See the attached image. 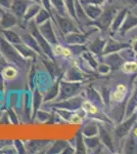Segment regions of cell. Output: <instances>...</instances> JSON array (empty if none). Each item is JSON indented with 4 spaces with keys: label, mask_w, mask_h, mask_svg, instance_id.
<instances>
[{
    "label": "cell",
    "mask_w": 137,
    "mask_h": 154,
    "mask_svg": "<svg viewBox=\"0 0 137 154\" xmlns=\"http://www.w3.org/2000/svg\"><path fill=\"white\" fill-rule=\"evenodd\" d=\"M31 33L36 40L38 41L39 45L42 49V51L44 53L46 57H48L49 59L54 60V54H53V49H52V45L49 43L48 41L46 40L43 37V35L40 33V31L38 30V26L36 25L35 22H32V28H31Z\"/></svg>",
    "instance_id": "5"
},
{
    "label": "cell",
    "mask_w": 137,
    "mask_h": 154,
    "mask_svg": "<svg viewBox=\"0 0 137 154\" xmlns=\"http://www.w3.org/2000/svg\"><path fill=\"white\" fill-rule=\"evenodd\" d=\"M75 152H76V151H75V149L72 148L71 146H69V145L67 146V147L64 148V151H63V153H64V154H66V153H75Z\"/></svg>",
    "instance_id": "46"
},
{
    "label": "cell",
    "mask_w": 137,
    "mask_h": 154,
    "mask_svg": "<svg viewBox=\"0 0 137 154\" xmlns=\"http://www.w3.org/2000/svg\"><path fill=\"white\" fill-rule=\"evenodd\" d=\"M122 71L125 73H136L137 72V62L135 61H127L123 63L121 67Z\"/></svg>",
    "instance_id": "34"
},
{
    "label": "cell",
    "mask_w": 137,
    "mask_h": 154,
    "mask_svg": "<svg viewBox=\"0 0 137 154\" xmlns=\"http://www.w3.org/2000/svg\"><path fill=\"white\" fill-rule=\"evenodd\" d=\"M127 14H128V7H123V8L119 9L113 20L111 28H109V33H111V35H113V34L118 32V30L120 29L121 25L123 24L124 20L126 18Z\"/></svg>",
    "instance_id": "14"
},
{
    "label": "cell",
    "mask_w": 137,
    "mask_h": 154,
    "mask_svg": "<svg viewBox=\"0 0 137 154\" xmlns=\"http://www.w3.org/2000/svg\"><path fill=\"white\" fill-rule=\"evenodd\" d=\"M14 146H16V150H17V152L19 153H25L26 152V148L24 147V145H23V143L21 142V141H19V140H16L14 141Z\"/></svg>",
    "instance_id": "41"
},
{
    "label": "cell",
    "mask_w": 137,
    "mask_h": 154,
    "mask_svg": "<svg viewBox=\"0 0 137 154\" xmlns=\"http://www.w3.org/2000/svg\"><path fill=\"white\" fill-rule=\"evenodd\" d=\"M132 135H133L134 137H137V128H135L133 130V131H132Z\"/></svg>",
    "instance_id": "48"
},
{
    "label": "cell",
    "mask_w": 137,
    "mask_h": 154,
    "mask_svg": "<svg viewBox=\"0 0 137 154\" xmlns=\"http://www.w3.org/2000/svg\"><path fill=\"white\" fill-rule=\"evenodd\" d=\"M3 9H2V7L0 6V18H1V16H2V14H3Z\"/></svg>",
    "instance_id": "49"
},
{
    "label": "cell",
    "mask_w": 137,
    "mask_h": 154,
    "mask_svg": "<svg viewBox=\"0 0 137 154\" xmlns=\"http://www.w3.org/2000/svg\"><path fill=\"white\" fill-rule=\"evenodd\" d=\"M50 3L57 14H61V16H66V14H68L66 4H64V0H50Z\"/></svg>",
    "instance_id": "30"
},
{
    "label": "cell",
    "mask_w": 137,
    "mask_h": 154,
    "mask_svg": "<svg viewBox=\"0 0 137 154\" xmlns=\"http://www.w3.org/2000/svg\"><path fill=\"white\" fill-rule=\"evenodd\" d=\"M99 125H97L96 122H89L88 125H84L81 130V133L83 134L84 137H92L96 136L98 134Z\"/></svg>",
    "instance_id": "25"
},
{
    "label": "cell",
    "mask_w": 137,
    "mask_h": 154,
    "mask_svg": "<svg viewBox=\"0 0 137 154\" xmlns=\"http://www.w3.org/2000/svg\"><path fill=\"white\" fill-rule=\"evenodd\" d=\"M19 71H17L16 67L14 66H8L4 67V69L1 71V76L3 77V79L5 80H13L17 77Z\"/></svg>",
    "instance_id": "24"
},
{
    "label": "cell",
    "mask_w": 137,
    "mask_h": 154,
    "mask_svg": "<svg viewBox=\"0 0 137 154\" xmlns=\"http://www.w3.org/2000/svg\"><path fill=\"white\" fill-rule=\"evenodd\" d=\"M59 83H61V80H57L53 85L51 86L50 88L48 89L47 91L46 96L44 97L43 99V102H48V101H51V100H54L57 96H58V93H59Z\"/></svg>",
    "instance_id": "26"
},
{
    "label": "cell",
    "mask_w": 137,
    "mask_h": 154,
    "mask_svg": "<svg viewBox=\"0 0 137 154\" xmlns=\"http://www.w3.org/2000/svg\"><path fill=\"white\" fill-rule=\"evenodd\" d=\"M83 121V117L81 115H79L78 113H73L70 119V122L73 123V125H80Z\"/></svg>",
    "instance_id": "40"
},
{
    "label": "cell",
    "mask_w": 137,
    "mask_h": 154,
    "mask_svg": "<svg viewBox=\"0 0 137 154\" xmlns=\"http://www.w3.org/2000/svg\"><path fill=\"white\" fill-rule=\"evenodd\" d=\"M81 107L86 111V113H89V114H91V115H95V114L98 113V107L89 100L83 101Z\"/></svg>",
    "instance_id": "33"
},
{
    "label": "cell",
    "mask_w": 137,
    "mask_h": 154,
    "mask_svg": "<svg viewBox=\"0 0 137 154\" xmlns=\"http://www.w3.org/2000/svg\"><path fill=\"white\" fill-rule=\"evenodd\" d=\"M41 101H42V96L41 94L39 93L37 89L34 91V94H33V108H34V111H33V118L36 116V113H37V110L39 109V107L41 105Z\"/></svg>",
    "instance_id": "36"
},
{
    "label": "cell",
    "mask_w": 137,
    "mask_h": 154,
    "mask_svg": "<svg viewBox=\"0 0 137 154\" xmlns=\"http://www.w3.org/2000/svg\"><path fill=\"white\" fill-rule=\"evenodd\" d=\"M106 0H81L82 3H89V4H95V5L101 6Z\"/></svg>",
    "instance_id": "42"
},
{
    "label": "cell",
    "mask_w": 137,
    "mask_h": 154,
    "mask_svg": "<svg viewBox=\"0 0 137 154\" xmlns=\"http://www.w3.org/2000/svg\"><path fill=\"white\" fill-rule=\"evenodd\" d=\"M42 8V4L41 3H36V2H33V3L31 4L28 9H27L26 14H25L24 18L22 21H24L25 23H29V22H31L32 20H33L35 17L37 16V14L39 12V11Z\"/></svg>",
    "instance_id": "20"
},
{
    "label": "cell",
    "mask_w": 137,
    "mask_h": 154,
    "mask_svg": "<svg viewBox=\"0 0 137 154\" xmlns=\"http://www.w3.org/2000/svg\"><path fill=\"white\" fill-rule=\"evenodd\" d=\"M124 152L125 153H135L137 150V144L134 140V136L130 135L127 138L125 145H124Z\"/></svg>",
    "instance_id": "29"
},
{
    "label": "cell",
    "mask_w": 137,
    "mask_h": 154,
    "mask_svg": "<svg viewBox=\"0 0 137 154\" xmlns=\"http://www.w3.org/2000/svg\"><path fill=\"white\" fill-rule=\"evenodd\" d=\"M127 48H130V43L128 42H120L113 38H109L106 42L103 51L101 56H106L109 54H115L121 51H125Z\"/></svg>",
    "instance_id": "9"
},
{
    "label": "cell",
    "mask_w": 137,
    "mask_h": 154,
    "mask_svg": "<svg viewBox=\"0 0 137 154\" xmlns=\"http://www.w3.org/2000/svg\"><path fill=\"white\" fill-rule=\"evenodd\" d=\"M19 18L12 11H3L0 18V28L3 30L11 29L19 24Z\"/></svg>",
    "instance_id": "13"
},
{
    "label": "cell",
    "mask_w": 137,
    "mask_h": 154,
    "mask_svg": "<svg viewBox=\"0 0 137 154\" xmlns=\"http://www.w3.org/2000/svg\"><path fill=\"white\" fill-rule=\"evenodd\" d=\"M83 79L84 76H82V73L77 69V67H71L64 75V80L71 82H80Z\"/></svg>",
    "instance_id": "21"
},
{
    "label": "cell",
    "mask_w": 137,
    "mask_h": 154,
    "mask_svg": "<svg viewBox=\"0 0 137 154\" xmlns=\"http://www.w3.org/2000/svg\"><path fill=\"white\" fill-rule=\"evenodd\" d=\"M119 9L120 8L117 7L116 5H114V4L108 5L103 11L100 16H99L95 21H93L92 26H94L95 28L98 29L99 31H100L101 35H103V33L109 32V28H111V25L113 23V20Z\"/></svg>",
    "instance_id": "2"
},
{
    "label": "cell",
    "mask_w": 137,
    "mask_h": 154,
    "mask_svg": "<svg viewBox=\"0 0 137 154\" xmlns=\"http://www.w3.org/2000/svg\"><path fill=\"white\" fill-rule=\"evenodd\" d=\"M69 144L67 141H56L55 143H53V146L49 148L47 153H63L64 149Z\"/></svg>",
    "instance_id": "32"
},
{
    "label": "cell",
    "mask_w": 137,
    "mask_h": 154,
    "mask_svg": "<svg viewBox=\"0 0 137 154\" xmlns=\"http://www.w3.org/2000/svg\"><path fill=\"white\" fill-rule=\"evenodd\" d=\"M137 107V88L134 91L133 95L131 96L130 100L128 102V106H127V109H126V116L129 117V115H131L133 113L134 109Z\"/></svg>",
    "instance_id": "31"
},
{
    "label": "cell",
    "mask_w": 137,
    "mask_h": 154,
    "mask_svg": "<svg viewBox=\"0 0 137 154\" xmlns=\"http://www.w3.org/2000/svg\"><path fill=\"white\" fill-rule=\"evenodd\" d=\"M81 82H71V81H61L59 83V93L56 102H61L72 98L79 89L81 88Z\"/></svg>",
    "instance_id": "4"
},
{
    "label": "cell",
    "mask_w": 137,
    "mask_h": 154,
    "mask_svg": "<svg viewBox=\"0 0 137 154\" xmlns=\"http://www.w3.org/2000/svg\"><path fill=\"white\" fill-rule=\"evenodd\" d=\"M135 27H137V16L128 11L126 18L124 20L123 24L121 25L120 29L118 30V32L120 33L121 36H125L130 30L135 28Z\"/></svg>",
    "instance_id": "12"
},
{
    "label": "cell",
    "mask_w": 137,
    "mask_h": 154,
    "mask_svg": "<svg viewBox=\"0 0 137 154\" xmlns=\"http://www.w3.org/2000/svg\"><path fill=\"white\" fill-rule=\"evenodd\" d=\"M98 137L100 140L101 144H103L104 147H106L111 152H114V144H113V139H112L111 135L109 134V131L103 128V126L99 125L98 128Z\"/></svg>",
    "instance_id": "17"
},
{
    "label": "cell",
    "mask_w": 137,
    "mask_h": 154,
    "mask_svg": "<svg viewBox=\"0 0 137 154\" xmlns=\"http://www.w3.org/2000/svg\"><path fill=\"white\" fill-rule=\"evenodd\" d=\"M0 32H1V34L4 36V38H5L7 41H8L9 43L13 44V45L14 44H19V43H22V42H23L22 37L10 29H6V30L1 29Z\"/></svg>",
    "instance_id": "22"
},
{
    "label": "cell",
    "mask_w": 137,
    "mask_h": 154,
    "mask_svg": "<svg viewBox=\"0 0 137 154\" xmlns=\"http://www.w3.org/2000/svg\"><path fill=\"white\" fill-rule=\"evenodd\" d=\"M14 48H16V51L21 54V56H23L25 59L29 60V59H36L37 58V54L36 51H34L31 48H29L27 44H25L24 42L19 44H14Z\"/></svg>",
    "instance_id": "19"
},
{
    "label": "cell",
    "mask_w": 137,
    "mask_h": 154,
    "mask_svg": "<svg viewBox=\"0 0 137 154\" xmlns=\"http://www.w3.org/2000/svg\"><path fill=\"white\" fill-rule=\"evenodd\" d=\"M97 29V28H96ZM95 30H90L89 32H74V33H70L64 35V40L68 45H71V44H86L87 39L89 38L90 34L94 33L96 31Z\"/></svg>",
    "instance_id": "7"
},
{
    "label": "cell",
    "mask_w": 137,
    "mask_h": 154,
    "mask_svg": "<svg viewBox=\"0 0 137 154\" xmlns=\"http://www.w3.org/2000/svg\"><path fill=\"white\" fill-rule=\"evenodd\" d=\"M82 103H83V100H82L81 97H75V98L72 97V98L67 99V100L56 102L52 105V107L58 109H66V110L70 111H76L81 108Z\"/></svg>",
    "instance_id": "8"
},
{
    "label": "cell",
    "mask_w": 137,
    "mask_h": 154,
    "mask_svg": "<svg viewBox=\"0 0 137 154\" xmlns=\"http://www.w3.org/2000/svg\"><path fill=\"white\" fill-rule=\"evenodd\" d=\"M125 94L124 91H118V89H116V91H114L113 94L111 95V98L112 100L116 101V102H120L124 99V97H125Z\"/></svg>",
    "instance_id": "39"
},
{
    "label": "cell",
    "mask_w": 137,
    "mask_h": 154,
    "mask_svg": "<svg viewBox=\"0 0 137 154\" xmlns=\"http://www.w3.org/2000/svg\"><path fill=\"white\" fill-rule=\"evenodd\" d=\"M64 4H66L67 12L72 19L77 22L76 17V11H75V0H64Z\"/></svg>",
    "instance_id": "37"
},
{
    "label": "cell",
    "mask_w": 137,
    "mask_h": 154,
    "mask_svg": "<svg viewBox=\"0 0 137 154\" xmlns=\"http://www.w3.org/2000/svg\"><path fill=\"white\" fill-rule=\"evenodd\" d=\"M38 30L40 31V33L43 35L44 38H45L51 45H55V44L58 43L56 35H55V32H54L53 27H52V19L47 20L43 24L39 25Z\"/></svg>",
    "instance_id": "6"
},
{
    "label": "cell",
    "mask_w": 137,
    "mask_h": 154,
    "mask_svg": "<svg viewBox=\"0 0 137 154\" xmlns=\"http://www.w3.org/2000/svg\"><path fill=\"white\" fill-rule=\"evenodd\" d=\"M84 142L87 149L89 150H96V148L101 144L99 137L92 136V137H84Z\"/></svg>",
    "instance_id": "28"
},
{
    "label": "cell",
    "mask_w": 137,
    "mask_h": 154,
    "mask_svg": "<svg viewBox=\"0 0 137 154\" xmlns=\"http://www.w3.org/2000/svg\"><path fill=\"white\" fill-rule=\"evenodd\" d=\"M86 145L84 142V136L81 131H79L78 135H77V147H76V152L78 153H86Z\"/></svg>",
    "instance_id": "35"
},
{
    "label": "cell",
    "mask_w": 137,
    "mask_h": 154,
    "mask_svg": "<svg viewBox=\"0 0 137 154\" xmlns=\"http://www.w3.org/2000/svg\"><path fill=\"white\" fill-rule=\"evenodd\" d=\"M130 48H131L132 51H133V53L135 54H137V38H134V39H132V40H131Z\"/></svg>",
    "instance_id": "45"
},
{
    "label": "cell",
    "mask_w": 137,
    "mask_h": 154,
    "mask_svg": "<svg viewBox=\"0 0 137 154\" xmlns=\"http://www.w3.org/2000/svg\"><path fill=\"white\" fill-rule=\"evenodd\" d=\"M106 39H103L101 36H98L87 45V49L92 54H94V56H101L104 45H106Z\"/></svg>",
    "instance_id": "16"
},
{
    "label": "cell",
    "mask_w": 137,
    "mask_h": 154,
    "mask_svg": "<svg viewBox=\"0 0 137 154\" xmlns=\"http://www.w3.org/2000/svg\"><path fill=\"white\" fill-rule=\"evenodd\" d=\"M21 37L25 44H27V45H28L29 48H31L34 51H36L38 54H40L42 58H48V57H46L43 51H42L38 41L36 40V38H35L33 35H32V33H25Z\"/></svg>",
    "instance_id": "15"
},
{
    "label": "cell",
    "mask_w": 137,
    "mask_h": 154,
    "mask_svg": "<svg viewBox=\"0 0 137 154\" xmlns=\"http://www.w3.org/2000/svg\"><path fill=\"white\" fill-rule=\"evenodd\" d=\"M82 3V2H81ZM82 6H83L84 11H85L86 14L90 18L92 21H95V20L98 18L101 14L103 9L101 8V6L99 5H95V4H89V3H82Z\"/></svg>",
    "instance_id": "18"
},
{
    "label": "cell",
    "mask_w": 137,
    "mask_h": 154,
    "mask_svg": "<svg viewBox=\"0 0 137 154\" xmlns=\"http://www.w3.org/2000/svg\"><path fill=\"white\" fill-rule=\"evenodd\" d=\"M33 2H36V3H41V0H31Z\"/></svg>",
    "instance_id": "50"
},
{
    "label": "cell",
    "mask_w": 137,
    "mask_h": 154,
    "mask_svg": "<svg viewBox=\"0 0 137 154\" xmlns=\"http://www.w3.org/2000/svg\"><path fill=\"white\" fill-rule=\"evenodd\" d=\"M51 19L55 22V24L57 25V27L61 30V32L64 35L70 33H74V32H81L82 30L78 28V25L75 23V20H73L71 17H66V16H61V14H57V12L51 11ZM83 32V31H82Z\"/></svg>",
    "instance_id": "3"
},
{
    "label": "cell",
    "mask_w": 137,
    "mask_h": 154,
    "mask_svg": "<svg viewBox=\"0 0 137 154\" xmlns=\"http://www.w3.org/2000/svg\"><path fill=\"white\" fill-rule=\"evenodd\" d=\"M42 61H43L44 65L46 66L47 70L49 71V73L51 74L53 78H56V77H61V71H59V69L57 68V66L55 65V64H54L53 60L47 59V58H43V59H42Z\"/></svg>",
    "instance_id": "23"
},
{
    "label": "cell",
    "mask_w": 137,
    "mask_h": 154,
    "mask_svg": "<svg viewBox=\"0 0 137 154\" xmlns=\"http://www.w3.org/2000/svg\"><path fill=\"white\" fill-rule=\"evenodd\" d=\"M95 71L98 72L99 74H103V75H106V74H109V72L112 71V68L109 64L106 63H103V64H99L97 65Z\"/></svg>",
    "instance_id": "38"
},
{
    "label": "cell",
    "mask_w": 137,
    "mask_h": 154,
    "mask_svg": "<svg viewBox=\"0 0 137 154\" xmlns=\"http://www.w3.org/2000/svg\"><path fill=\"white\" fill-rule=\"evenodd\" d=\"M0 54L8 63L13 64L16 67L23 68L27 63V59H25L23 56H21V54L16 51L13 44L9 43L2 36H0Z\"/></svg>",
    "instance_id": "1"
},
{
    "label": "cell",
    "mask_w": 137,
    "mask_h": 154,
    "mask_svg": "<svg viewBox=\"0 0 137 154\" xmlns=\"http://www.w3.org/2000/svg\"><path fill=\"white\" fill-rule=\"evenodd\" d=\"M136 120H137V114L133 113L130 117H128L127 120H125L123 123L119 125L115 128V135L118 137L119 139H122V138H124V137H126L129 134L131 128H133Z\"/></svg>",
    "instance_id": "10"
},
{
    "label": "cell",
    "mask_w": 137,
    "mask_h": 154,
    "mask_svg": "<svg viewBox=\"0 0 137 154\" xmlns=\"http://www.w3.org/2000/svg\"><path fill=\"white\" fill-rule=\"evenodd\" d=\"M7 65H8V62L0 54V74H1V71L4 69V67H6Z\"/></svg>",
    "instance_id": "44"
},
{
    "label": "cell",
    "mask_w": 137,
    "mask_h": 154,
    "mask_svg": "<svg viewBox=\"0 0 137 154\" xmlns=\"http://www.w3.org/2000/svg\"><path fill=\"white\" fill-rule=\"evenodd\" d=\"M32 3H33V1H31V0H12L9 9L19 18V21H22L28 7Z\"/></svg>",
    "instance_id": "11"
},
{
    "label": "cell",
    "mask_w": 137,
    "mask_h": 154,
    "mask_svg": "<svg viewBox=\"0 0 137 154\" xmlns=\"http://www.w3.org/2000/svg\"><path fill=\"white\" fill-rule=\"evenodd\" d=\"M49 19H51V12L48 11L47 9H45L42 6V8L39 11L37 16L35 17V23H36L37 26H39V25L43 24L44 22H46Z\"/></svg>",
    "instance_id": "27"
},
{
    "label": "cell",
    "mask_w": 137,
    "mask_h": 154,
    "mask_svg": "<svg viewBox=\"0 0 137 154\" xmlns=\"http://www.w3.org/2000/svg\"><path fill=\"white\" fill-rule=\"evenodd\" d=\"M117 89L118 91H124V93H126V91H127V88L124 84H119L118 86H117Z\"/></svg>",
    "instance_id": "47"
},
{
    "label": "cell",
    "mask_w": 137,
    "mask_h": 154,
    "mask_svg": "<svg viewBox=\"0 0 137 154\" xmlns=\"http://www.w3.org/2000/svg\"><path fill=\"white\" fill-rule=\"evenodd\" d=\"M11 1L12 0H0V6L9 9L11 5Z\"/></svg>",
    "instance_id": "43"
}]
</instances>
